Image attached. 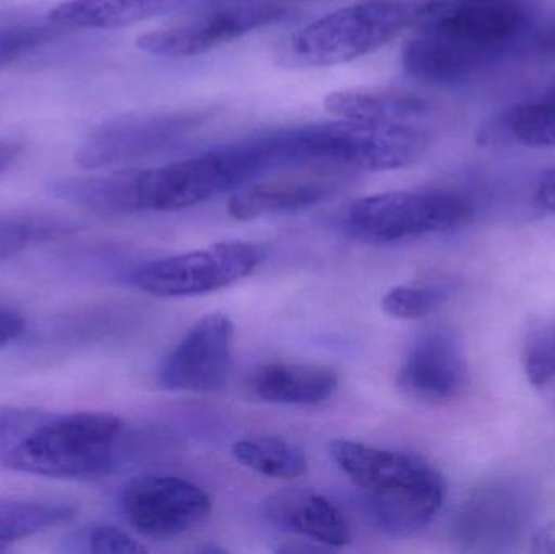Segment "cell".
Masks as SVG:
<instances>
[{"label":"cell","mask_w":555,"mask_h":554,"mask_svg":"<svg viewBox=\"0 0 555 554\" xmlns=\"http://www.w3.org/2000/svg\"><path fill=\"white\" fill-rule=\"evenodd\" d=\"M269 171H391L423 158L429 133L417 124L335 119L256 136Z\"/></svg>","instance_id":"1"},{"label":"cell","mask_w":555,"mask_h":554,"mask_svg":"<svg viewBox=\"0 0 555 554\" xmlns=\"http://www.w3.org/2000/svg\"><path fill=\"white\" fill-rule=\"evenodd\" d=\"M330 454L361 490L367 513L382 532L408 537L433 523L442 510L447 481L426 459L336 439Z\"/></svg>","instance_id":"2"},{"label":"cell","mask_w":555,"mask_h":554,"mask_svg":"<svg viewBox=\"0 0 555 554\" xmlns=\"http://www.w3.org/2000/svg\"><path fill=\"white\" fill-rule=\"evenodd\" d=\"M122 420L106 412H77L36 426L5 452L3 467L54 480L106 477L119 461Z\"/></svg>","instance_id":"3"},{"label":"cell","mask_w":555,"mask_h":554,"mask_svg":"<svg viewBox=\"0 0 555 554\" xmlns=\"http://www.w3.org/2000/svg\"><path fill=\"white\" fill-rule=\"evenodd\" d=\"M414 7L403 0H364L326 13L287 36L276 52L286 68L348 64L393 41L413 23Z\"/></svg>","instance_id":"4"},{"label":"cell","mask_w":555,"mask_h":554,"mask_svg":"<svg viewBox=\"0 0 555 554\" xmlns=\"http://www.w3.org/2000/svg\"><path fill=\"white\" fill-rule=\"evenodd\" d=\"M472 215L469 201L453 192L393 191L352 202L343 227L365 243H398L462 227Z\"/></svg>","instance_id":"5"},{"label":"cell","mask_w":555,"mask_h":554,"mask_svg":"<svg viewBox=\"0 0 555 554\" xmlns=\"http://www.w3.org/2000/svg\"><path fill=\"white\" fill-rule=\"evenodd\" d=\"M211 117V109L124 114L94 127L75 150V163L87 171L124 168L175 149Z\"/></svg>","instance_id":"6"},{"label":"cell","mask_w":555,"mask_h":554,"mask_svg":"<svg viewBox=\"0 0 555 554\" xmlns=\"http://www.w3.org/2000/svg\"><path fill=\"white\" fill-rule=\"evenodd\" d=\"M525 22L520 0H426L414 7L411 26L486 67L517 38Z\"/></svg>","instance_id":"7"},{"label":"cell","mask_w":555,"mask_h":554,"mask_svg":"<svg viewBox=\"0 0 555 554\" xmlns=\"http://www.w3.org/2000/svg\"><path fill=\"white\" fill-rule=\"evenodd\" d=\"M262 260L259 244L223 241L143 263L130 273L129 280L140 292L163 298L207 295L246 279Z\"/></svg>","instance_id":"8"},{"label":"cell","mask_w":555,"mask_h":554,"mask_svg":"<svg viewBox=\"0 0 555 554\" xmlns=\"http://www.w3.org/2000/svg\"><path fill=\"white\" fill-rule=\"evenodd\" d=\"M289 15V7L280 0L214 3L175 25L143 33L137 38V48L156 57H195L283 22Z\"/></svg>","instance_id":"9"},{"label":"cell","mask_w":555,"mask_h":554,"mask_svg":"<svg viewBox=\"0 0 555 554\" xmlns=\"http://www.w3.org/2000/svg\"><path fill=\"white\" fill-rule=\"evenodd\" d=\"M120 513L150 539H172L201 526L211 513L207 491L172 475L133 478L120 493Z\"/></svg>","instance_id":"10"},{"label":"cell","mask_w":555,"mask_h":554,"mask_svg":"<svg viewBox=\"0 0 555 554\" xmlns=\"http://www.w3.org/2000/svg\"><path fill=\"white\" fill-rule=\"evenodd\" d=\"M234 324L223 312L204 315L159 366V386L172 392L214 394L233 370Z\"/></svg>","instance_id":"11"},{"label":"cell","mask_w":555,"mask_h":554,"mask_svg":"<svg viewBox=\"0 0 555 554\" xmlns=\"http://www.w3.org/2000/svg\"><path fill=\"white\" fill-rule=\"evenodd\" d=\"M398 387L423 403H442L462 392L466 358L452 332L433 328L414 340L398 370Z\"/></svg>","instance_id":"12"},{"label":"cell","mask_w":555,"mask_h":554,"mask_svg":"<svg viewBox=\"0 0 555 554\" xmlns=\"http://www.w3.org/2000/svg\"><path fill=\"white\" fill-rule=\"evenodd\" d=\"M266 517L283 532L306 537L328 549L351 542V526L345 513L323 494L310 490H287L266 501Z\"/></svg>","instance_id":"13"},{"label":"cell","mask_w":555,"mask_h":554,"mask_svg":"<svg viewBox=\"0 0 555 554\" xmlns=\"http://www.w3.org/2000/svg\"><path fill=\"white\" fill-rule=\"evenodd\" d=\"M341 176L317 172L307 178L259 182L236 192L228 211L236 220L250 221L307 210L332 197L341 185Z\"/></svg>","instance_id":"14"},{"label":"cell","mask_w":555,"mask_h":554,"mask_svg":"<svg viewBox=\"0 0 555 554\" xmlns=\"http://www.w3.org/2000/svg\"><path fill=\"white\" fill-rule=\"evenodd\" d=\"M326 113L339 119L378 124H416L429 114V101L393 87H358L333 91L323 100Z\"/></svg>","instance_id":"15"},{"label":"cell","mask_w":555,"mask_h":554,"mask_svg":"<svg viewBox=\"0 0 555 554\" xmlns=\"http://www.w3.org/2000/svg\"><path fill=\"white\" fill-rule=\"evenodd\" d=\"M338 374L320 364L270 363L254 373L250 389L263 402L320 405L338 390Z\"/></svg>","instance_id":"16"},{"label":"cell","mask_w":555,"mask_h":554,"mask_svg":"<svg viewBox=\"0 0 555 554\" xmlns=\"http://www.w3.org/2000/svg\"><path fill=\"white\" fill-rule=\"evenodd\" d=\"M191 5V0H64L49 9L67 29H116Z\"/></svg>","instance_id":"17"},{"label":"cell","mask_w":555,"mask_h":554,"mask_svg":"<svg viewBox=\"0 0 555 554\" xmlns=\"http://www.w3.org/2000/svg\"><path fill=\"white\" fill-rule=\"evenodd\" d=\"M77 506L59 498L0 497V545L70 523Z\"/></svg>","instance_id":"18"},{"label":"cell","mask_w":555,"mask_h":554,"mask_svg":"<svg viewBox=\"0 0 555 554\" xmlns=\"http://www.w3.org/2000/svg\"><path fill=\"white\" fill-rule=\"evenodd\" d=\"M74 221L61 215L31 210H0V260L51 243L75 231Z\"/></svg>","instance_id":"19"},{"label":"cell","mask_w":555,"mask_h":554,"mask_svg":"<svg viewBox=\"0 0 555 554\" xmlns=\"http://www.w3.org/2000/svg\"><path fill=\"white\" fill-rule=\"evenodd\" d=\"M67 29L52 22L49 10H0V64L15 61L64 35Z\"/></svg>","instance_id":"20"},{"label":"cell","mask_w":555,"mask_h":554,"mask_svg":"<svg viewBox=\"0 0 555 554\" xmlns=\"http://www.w3.org/2000/svg\"><path fill=\"white\" fill-rule=\"evenodd\" d=\"M233 455L249 471L278 480H294L307 472L306 454L300 448L273 436L237 441L233 446Z\"/></svg>","instance_id":"21"},{"label":"cell","mask_w":555,"mask_h":554,"mask_svg":"<svg viewBox=\"0 0 555 554\" xmlns=\"http://www.w3.org/2000/svg\"><path fill=\"white\" fill-rule=\"evenodd\" d=\"M446 285L395 286L385 295L382 308L391 318L423 319L449 299Z\"/></svg>","instance_id":"22"},{"label":"cell","mask_w":555,"mask_h":554,"mask_svg":"<svg viewBox=\"0 0 555 554\" xmlns=\"http://www.w3.org/2000/svg\"><path fill=\"white\" fill-rule=\"evenodd\" d=\"M525 371L534 387L555 379V322L538 328L525 345Z\"/></svg>","instance_id":"23"},{"label":"cell","mask_w":555,"mask_h":554,"mask_svg":"<svg viewBox=\"0 0 555 554\" xmlns=\"http://www.w3.org/2000/svg\"><path fill=\"white\" fill-rule=\"evenodd\" d=\"M88 545L93 553H146L149 549L133 539L126 530L114 526L94 527L88 537Z\"/></svg>","instance_id":"24"},{"label":"cell","mask_w":555,"mask_h":554,"mask_svg":"<svg viewBox=\"0 0 555 554\" xmlns=\"http://www.w3.org/2000/svg\"><path fill=\"white\" fill-rule=\"evenodd\" d=\"M23 331H25V319L13 309L0 306V348L7 347L10 342L20 337Z\"/></svg>","instance_id":"25"},{"label":"cell","mask_w":555,"mask_h":554,"mask_svg":"<svg viewBox=\"0 0 555 554\" xmlns=\"http://www.w3.org/2000/svg\"><path fill=\"white\" fill-rule=\"evenodd\" d=\"M537 202L544 210L555 214V168L546 169L540 176L537 188Z\"/></svg>","instance_id":"26"},{"label":"cell","mask_w":555,"mask_h":554,"mask_svg":"<svg viewBox=\"0 0 555 554\" xmlns=\"http://www.w3.org/2000/svg\"><path fill=\"white\" fill-rule=\"evenodd\" d=\"M23 152V142L12 137H0V175L15 165Z\"/></svg>","instance_id":"27"},{"label":"cell","mask_w":555,"mask_h":554,"mask_svg":"<svg viewBox=\"0 0 555 554\" xmlns=\"http://www.w3.org/2000/svg\"><path fill=\"white\" fill-rule=\"evenodd\" d=\"M531 552L538 554H555V520L538 530L531 540Z\"/></svg>","instance_id":"28"},{"label":"cell","mask_w":555,"mask_h":554,"mask_svg":"<svg viewBox=\"0 0 555 554\" xmlns=\"http://www.w3.org/2000/svg\"><path fill=\"white\" fill-rule=\"evenodd\" d=\"M18 425V418L13 413L0 410V451L5 448L7 442L12 438L13 429Z\"/></svg>","instance_id":"29"},{"label":"cell","mask_w":555,"mask_h":554,"mask_svg":"<svg viewBox=\"0 0 555 554\" xmlns=\"http://www.w3.org/2000/svg\"><path fill=\"white\" fill-rule=\"evenodd\" d=\"M540 98L544 103L550 104V106L555 111V83L546 91V93L543 94V96Z\"/></svg>","instance_id":"30"},{"label":"cell","mask_w":555,"mask_h":554,"mask_svg":"<svg viewBox=\"0 0 555 554\" xmlns=\"http://www.w3.org/2000/svg\"><path fill=\"white\" fill-rule=\"evenodd\" d=\"M7 552V546L0 545V553Z\"/></svg>","instance_id":"31"}]
</instances>
